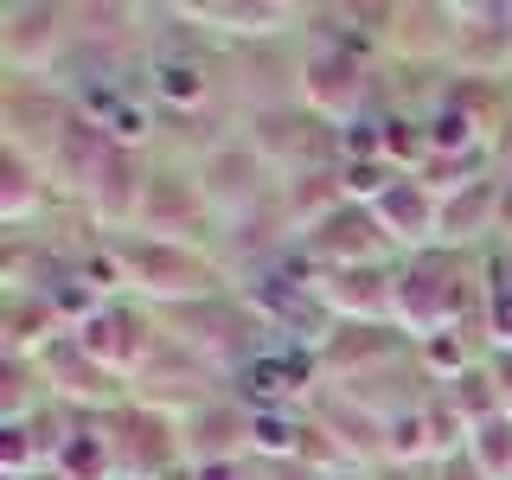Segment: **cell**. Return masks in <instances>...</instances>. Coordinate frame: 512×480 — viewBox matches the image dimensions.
Segmentation results:
<instances>
[{
  "label": "cell",
  "mask_w": 512,
  "mask_h": 480,
  "mask_svg": "<svg viewBox=\"0 0 512 480\" xmlns=\"http://www.w3.org/2000/svg\"><path fill=\"white\" fill-rule=\"evenodd\" d=\"M493 384H500V404L512 410V352H500V359H493Z\"/></svg>",
  "instance_id": "ffe728a7"
},
{
  "label": "cell",
  "mask_w": 512,
  "mask_h": 480,
  "mask_svg": "<svg viewBox=\"0 0 512 480\" xmlns=\"http://www.w3.org/2000/svg\"><path fill=\"white\" fill-rule=\"evenodd\" d=\"M154 96H160V103H173V109L205 103V64H192V58H160V64H154Z\"/></svg>",
  "instance_id": "9c48e42d"
},
{
  "label": "cell",
  "mask_w": 512,
  "mask_h": 480,
  "mask_svg": "<svg viewBox=\"0 0 512 480\" xmlns=\"http://www.w3.org/2000/svg\"><path fill=\"white\" fill-rule=\"evenodd\" d=\"M32 455H39V448H32V429L20 423V416H13V423L0 429V461H7V474L20 480V474L32 468Z\"/></svg>",
  "instance_id": "e0dca14e"
},
{
  "label": "cell",
  "mask_w": 512,
  "mask_h": 480,
  "mask_svg": "<svg viewBox=\"0 0 512 480\" xmlns=\"http://www.w3.org/2000/svg\"><path fill=\"white\" fill-rule=\"evenodd\" d=\"M384 448H391L397 461H416V455H429L436 448V436H429V410H397L391 423H384Z\"/></svg>",
  "instance_id": "7c38bea8"
},
{
  "label": "cell",
  "mask_w": 512,
  "mask_h": 480,
  "mask_svg": "<svg viewBox=\"0 0 512 480\" xmlns=\"http://www.w3.org/2000/svg\"><path fill=\"white\" fill-rule=\"evenodd\" d=\"M442 480H487V474H480V468H474V461H461V455H448V461H442Z\"/></svg>",
  "instance_id": "44dd1931"
},
{
  "label": "cell",
  "mask_w": 512,
  "mask_h": 480,
  "mask_svg": "<svg viewBox=\"0 0 512 480\" xmlns=\"http://www.w3.org/2000/svg\"><path fill=\"white\" fill-rule=\"evenodd\" d=\"M423 359L436 365V372H455V378H461V365H468V346H461L455 333H436V340L423 346Z\"/></svg>",
  "instance_id": "ac0fdd59"
},
{
  "label": "cell",
  "mask_w": 512,
  "mask_h": 480,
  "mask_svg": "<svg viewBox=\"0 0 512 480\" xmlns=\"http://www.w3.org/2000/svg\"><path fill=\"white\" fill-rule=\"evenodd\" d=\"M192 20H231V32H269L288 20V7H186Z\"/></svg>",
  "instance_id": "9a60e30c"
},
{
  "label": "cell",
  "mask_w": 512,
  "mask_h": 480,
  "mask_svg": "<svg viewBox=\"0 0 512 480\" xmlns=\"http://www.w3.org/2000/svg\"><path fill=\"white\" fill-rule=\"evenodd\" d=\"M308 103L327 109V116H346L352 122V103H359V64L340 58V52H320L308 64Z\"/></svg>",
  "instance_id": "8992f818"
},
{
  "label": "cell",
  "mask_w": 512,
  "mask_h": 480,
  "mask_svg": "<svg viewBox=\"0 0 512 480\" xmlns=\"http://www.w3.org/2000/svg\"><path fill=\"white\" fill-rule=\"evenodd\" d=\"M487 320L500 340H512V256H493L487 269Z\"/></svg>",
  "instance_id": "5bb4252c"
},
{
  "label": "cell",
  "mask_w": 512,
  "mask_h": 480,
  "mask_svg": "<svg viewBox=\"0 0 512 480\" xmlns=\"http://www.w3.org/2000/svg\"><path fill=\"white\" fill-rule=\"evenodd\" d=\"M77 352H84L90 365H122V359H135L141 352V333H135V320L116 314V308H96L90 320H77Z\"/></svg>",
  "instance_id": "277c9868"
},
{
  "label": "cell",
  "mask_w": 512,
  "mask_h": 480,
  "mask_svg": "<svg viewBox=\"0 0 512 480\" xmlns=\"http://www.w3.org/2000/svg\"><path fill=\"white\" fill-rule=\"evenodd\" d=\"M365 212H372V224H378L384 237L423 244V237H436V224H442V192L436 186H416V180H397L378 205H365Z\"/></svg>",
  "instance_id": "6da1fadb"
},
{
  "label": "cell",
  "mask_w": 512,
  "mask_h": 480,
  "mask_svg": "<svg viewBox=\"0 0 512 480\" xmlns=\"http://www.w3.org/2000/svg\"><path fill=\"white\" fill-rule=\"evenodd\" d=\"M308 429L295 423V416H282V410H256L250 416V448H263V455H301V442Z\"/></svg>",
  "instance_id": "30bf717a"
},
{
  "label": "cell",
  "mask_w": 512,
  "mask_h": 480,
  "mask_svg": "<svg viewBox=\"0 0 512 480\" xmlns=\"http://www.w3.org/2000/svg\"><path fill=\"white\" fill-rule=\"evenodd\" d=\"M391 282L397 276H378V269H340V276L320 288V301H327V308H340V314H372V320H384V314H391Z\"/></svg>",
  "instance_id": "5b68a950"
},
{
  "label": "cell",
  "mask_w": 512,
  "mask_h": 480,
  "mask_svg": "<svg viewBox=\"0 0 512 480\" xmlns=\"http://www.w3.org/2000/svg\"><path fill=\"white\" fill-rule=\"evenodd\" d=\"M487 212H493V186H487V180H468V199H448L436 231H442V237H474Z\"/></svg>",
  "instance_id": "8fae6325"
},
{
  "label": "cell",
  "mask_w": 512,
  "mask_h": 480,
  "mask_svg": "<svg viewBox=\"0 0 512 480\" xmlns=\"http://www.w3.org/2000/svg\"><path fill=\"white\" fill-rule=\"evenodd\" d=\"M52 474L58 480H109V442L96 429H71L52 448Z\"/></svg>",
  "instance_id": "52a82bcc"
},
{
  "label": "cell",
  "mask_w": 512,
  "mask_h": 480,
  "mask_svg": "<svg viewBox=\"0 0 512 480\" xmlns=\"http://www.w3.org/2000/svg\"><path fill=\"white\" fill-rule=\"evenodd\" d=\"M340 148H346L352 160H359V154H378V148H384V128H378V122H359V116H352V122H346V135H340Z\"/></svg>",
  "instance_id": "d6986e66"
},
{
  "label": "cell",
  "mask_w": 512,
  "mask_h": 480,
  "mask_svg": "<svg viewBox=\"0 0 512 480\" xmlns=\"http://www.w3.org/2000/svg\"><path fill=\"white\" fill-rule=\"evenodd\" d=\"M448 308H455V295L429 276V269H404V276L391 282V314L404 320L410 333H423V340H436V333H448L442 320H448Z\"/></svg>",
  "instance_id": "3957f363"
},
{
  "label": "cell",
  "mask_w": 512,
  "mask_h": 480,
  "mask_svg": "<svg viewBox=\"0 0 512 480\" xmlns=\"http://www.w3.org/2000/svg\"><path fill=\"white\" fill-rule=\"evenodd\" d=\"M32 199H39V186H32L26 154H20V148H7V199H0V212H7V218H26V212H32Z\"/></svg>",
  "instance_id": "2e32d148"
},
{
  "label": "cell",
  "mask_w": 512,
  "mask_h": 480,
  "mask_svg": "<svg viewBox=\"0 0 512 480\" xmlns=\"http://www.w3.org/2000/svg\"><path fill=\"white\" fill-rule=\"evenodd\" d=\"M122 269H128V282H141L154 295H199L205 276H199V263H192L186 250H173V244H122Z\"/></svg>",
  "instance_id": "7a4b0ae2"
},
{
  "label": "cell",
  "mask_w": 512,
  "mask_h": 480,
  "mask_svg": "<svg viewBox=\"0 0 512 480\" xmlns=\"http://www.w3.org/2000/svg\"><path fill=\"white\" fill-rule=\"evenodd\" d=\"M423 135H429V154H455V148H474V116H468V109H436Z\"/></svg>",
  "instance_id": "4fadbf2b"
},
{
  "label": "cell",
  "mask_w": 512,
  "mask_h": 480,
  "mask_svg": "<svg viewBox=\"0 0 512 480\" xmlns=\"http://www.w3.org/2000/svg\"><path fill=\"white\" fill-rule=\"evenodd\" d=\"M474 468L487 480H512V410L487 416V423H474Z\"/></svg>",
  "instance_id": "ba28073f"
},
{
  "label": "cell",
  "mask_w": 512,
  "mask_h": 480,
  "mask_svg": "<svg viewBox=\"0 0 512 480\" xmlns=\"http://www.w3.org/2000/svg\"><path fill=\"white\" fill-rule=\"evenodd\" d=\"M192 480H237V468H231V461H199Z\"/></svg>",
  "instance_id": "7402d4cb"
}]
</instances>
